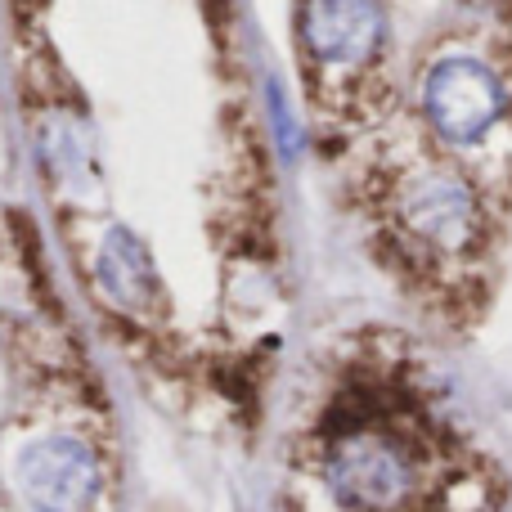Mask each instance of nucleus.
Listing matches in <instances>:
<instances>
[{"label":"nucleus","mask_w":512,"mask_h":512,"mask_svg":"<svg viewBox=\"0 0 512 512\" xmlns=\"http://www.w3.org/2000/svg\"><path fill=\"white\" fill-rule=\"evenodd\" d=\"M68 252L77 261L81 288H86L90 306L117 324L122 333H135L144 342H162L176 333V310H171V292L162 283V270L144 239L113 212L81 216L77 234H63Z\"/></svg>","instance_id":"39448f33"},{"label":"nucleus","mask_w":512,"mask_h":512,"mask_svg":"<svg viewBox=\"0 0 512 512\" xmlns=\"http://www.w3.org/2000/svg\"><path fill=\"white\" fill-rule=\"evenodd\" d=\"M414 126L512 216V72L477 41H441L409 81Z\"/></svg>","instance_id":"20e7f679"},{"label":"nucleus","mask_w":512,"mask_h":512,"mask_svg":"<svg viewBox=\"0 0 512 512\" xmlns=\"http://www.w3.org/2000/svg\"><path fill=\"white\" fill-rule=\"evenodd\" d=\"M445 463L436 423L391 364L355 360L301 441L319 512H436Z\"/></svg>","instance_id":"f03ea898"},{"label":"nucleus","mask_w":512,"mask_h":512,"mask_svg":"<svg viewBox=\"0 0 512 512\" xmlns=\"http://www.w3.org/2000/svg\"><path fill=\"white\" fill-rule=\"evenodd\" d=\"M472 5H481V9H490V5H499V0H472Z\"/></svg>","instance_id":"0eeeda50"},{"label":"nucleus","mask_w":512,"mask_h":512,"mask_svg":"<svg viewBox=\"0 0 512 512\" xmlns=\"http://www.w3.org/2000/svg\"><path fill=\"white\" fill-rule=\"evenodd\" d=\"M436 512H512V504H508L504 486L481 463L463 459L445 472L441 495H436Z\"/></svg>","instance_id":"423d86ee"},{"label":"nucleus","mask_w":512,"mask_h":512,"mask_svg":"<svg viewBox=\"0 0 512 512\" xmlns=\"http://www.w3.org/2000/svg\"><path fill=\"white\" fill-rule=\"evenodd\" d=\"M292 41L310 140L328 162L405 108L382 0H297Z\"/></svg>","instance_id":"7ed1b4c3"},{"label":"nucleus","mask_w":512,"mask_h":512,"mask_svg":"<svg viewBox=\"0 0 512 512\" xmlns=\"http://www.w3.org/2000/svg\"><path fill=\"white\" fill-rule=\"evenodd\" d=\"M342 207L373 270L445 333H468L495 306L508 216L400 108L333 158Z\"/></svg>","instance_id":"f257e3e1"}]
</instances>
